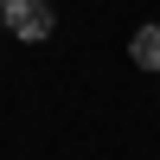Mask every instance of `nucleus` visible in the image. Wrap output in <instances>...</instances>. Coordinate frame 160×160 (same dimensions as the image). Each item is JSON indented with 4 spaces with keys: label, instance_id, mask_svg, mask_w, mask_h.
<instances>
[{
    "label": "nucleus",
    "instance_id": "f257e3e1",
    "mask_svg": "<svg viewBox=\"0 0 160 160\" xmlns=\"http://www.w3.org/2000/svg\"><path fill=\"white\" fill-rule=\"evenodd\" d=\"M7 26H13L19 38H51V26H58V19H51L45 0H7Z\"/></svg>",
    "mask_w": 160,
    "mask_h": 160
},
{
    "label": "nucleus",
    "instance_id": "f03ea898",
    "mask_svg": "<svg viewBox=\"0 0 160 160\" xmlns=\"http://www.w3.org/2000/svg\"><path fill=\"white\" fill-rule=\"evenodd\" d=\"M128 58H135L141 71H160V26H141V32L128 38Z\"/></svg>",
    "mask_w": 160,
    "mask_h": 160
}]
</instances>
